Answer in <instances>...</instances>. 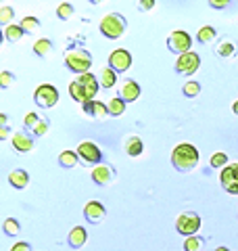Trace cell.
<instances>
[{"label":"cell","instance_id":"1","mask_svg":"<svg viewBox=\"0 0 238 251\" xmlns=\"http://www.w3.org/2000/svg\"><path fill=\"white\" fill-rule=\"evenodd\" d=\"M171 163H173V168H176L178 172H190L198 163L196 147L190 145V143L178 145L176 149H173V153H171Z\"/></svg>","mask_w":238,"mask_h":251},{"label":"cell","instance_id":"2","mask_svg":"<svg viewBox=\"0 0 238 251\" xmlns=\"http://www.w3.org/2000/svg\"><path fill=\"white\" fill-rule=\"evenodd\" d=\"M65 67L69 69V72L73 74H90V67H92V57L88 50L79 49V46H75V49H69L65 52Z\"/></svg>","mask_w":238,"mask_h":251},{"label":"cell","instance_id":"3","mask_svg":"<svg viewBox=\"0 0 238 251\" xmlns=\"http://www.w3.org/2000/svg\"><path fill=\"white\" fill-rule=\"evenodd\" d=\"M125 25H128V23H125L123 15H119V13H109L107 17H102L98 29H100L102 36L109 38V40H117V38L123 36Z\"/></svg>","mask_w":238,"mask_h":251},{"label":"cell","instance_id":"4","mask_svg":"<svg viewBox=\"0 0 238 251\" xmlns=\"http://www.w3.org/2000/svg\"><path fill=\"white\" fill-rule=\"evenodd\" d=\"M201 228V216L196 211H184L176 220V230L184 237H194V232Z\"/></svg>","mask_w":238,"mask_h":251},{"label":"cell","instance_id":"5","mask_svg":"<svg viewBox=\"0 0 238 251\" xmlns=\"http://www.w3.org/2000/svg\"><path fill=\"white\" fill-rule=\"evenodd\" d=\"M34 100H36L38 107L52 109L54 105L59 103V90L54 88V86H50V84H42V86H38V88H36Z\"/></svg>","mask_w":238,"mask_h":251},{"label":"cell","instance_id":"6","mask_svg":"<svg viewBox=\"0 0 238 251\" xmlns=\"http://www.w3.org/2000/svg\"><path fill=\"white\" fill-rule=\"evenodd\" d=\"M190 46H192V36L188 34V31H182V29H178V31H173V34L167 38V49L171 50V52H176V54H186V52H190Z\"/></svg>","mask_w":238,"mask_h":251},{"label":"cell","instance_id":"7","mask_svg":"<svg viewBox=\"0 0 238 251\" xmlns=\"http://www.w3.org/2000/svg\"><path fill=\"white\" fill-rule=\"evenodd\" d=\"M77 157L84 166H92V163H98L100 166L102 151L94 143H90V140H84V143H79V147H77Z\"/></svg>","mask_w":238,"mask_h":251},{"label":"cell","instance_id":"8","mask_svg":"<svg viewBox=\"0 0 238 251\" xmlns=\"http://www.w3.org/2000/svg\"><path fill=\"white\" fill-rule=\"evenodd\" d=\"M219 182L228 195H238V163H230L221 170Z\"/></svg>","mask_w":238,"mask_h":251},{"label":"cell","instance_id":"9","mask_svg":"<svg viewBox=\"0 0 238 251\" xmlns=\"http://www.w3.org/2000/svg\"><path fill=\"white\" fill-rule=\"evenodd\" d=\"M198 67H201V57L192 50L182 54V57L176 61V72L180 75H192V74H196Z\"/></svg>","mask_w":238,"mask_h":251},{"label":"cell","instance_id":"10","mask_svg":"<svg viewBox=\"0 0 238 251\" xmlns=\"http://www.w3.org/2000/svg\"><path fill=\"white\" fill-rule=\"evenodd\" d=\"M109 67L113 69L115 74H123L132 67V54L125 49H117L109 54Z\"/></svg>","mask_w":238,"mask_h":251},{"label":"cell","instance_id":"11","mask_svg":"<svg viewBox=\"0 0 238 251\" xmlns=\"http://www.w3.org/2000/svg\"><path fill=\"white\" fill-rule=\"evenodd\" d=\"M84 216L90 224H100L107 216V207L102 205L100 201H88L86 207H84Z\"/></svg>","mask_w":238,"mask_h":251},{"label":"cell","instance_id":"12","mask_svg":"<svg viewBox=\"0 0 238 251\" xmlns=\"http://www.w3.org/2000/svg\"><path fill=\"white\" fill-rule=\"evenodd\" d=\"M115 170L111 168V166H107V163H100V166H96L92 170V180L96 182L98 186H107V184H111L115 180Z\"/></svg>","mask_w":238,"mask_h":251},{"label":"cell","instance_id":"13","mask_svg":"<svg viewBox=\"0 0 238 251\" xmlns=\"http://www.w3.org/2000/svg\"><path fill=\"white\" fill-rule=\"evenodd\" d=\"M82 109H84L86 115L94 117V120H107V117L111 115V113H109V105L100 103V100H90V103L82 105Z\"/></svg>","mask_w":238,"mask_h":251},{"label":"cell","instance_id":"14","mask_svg":"<svg viewBox=\"0 0 238 251\" xmlns=\"http://www.w3.org/2000/svg\"><path fill=\"white\" fill-rule=\"evenodd\" d=\"M77 82L82 84V88L86 90V97H88V100H94V97H96V92H98V77L94 75V74H84V75H79L77 77Z\"/></svg>","mask_w":238,"mask_h":251},{"label":"cell","instance_id":"15","mask_svg":"<svg viewBox=\"0 0 238 251\" xmlns=\"http://www.w3.org/2000/svg\"><path fill=\"white\" fill-rule=\"evenodd\" d=\"M13 149L17 153H29L34 149V138L27 132H15L13 134Z\"/></svg>","mask_w":238,"mask_h":251},{"label":"cell","instance_id":"16","mask_svg":"<svg viewBox=\"0 0 238 251\" xmlns=\"http://www.w3.org/2000/svg\"><path fill=\"white\" fill-rule=\"evenodd\" d=\"M69 247H73V249H79V247H84L86 245V241H88V232H86L84 226H73L69 232Z\"/></svg>","mask_w":238,"mask_h":251},{"label":"cell","instance_id":"17","mask_svg":"<svg viewBox=\"0 0 238 251\" xmlns=\"http://www.w3.org/2000/svg\"><path fill=\"white\" fill-rule=\"evenodd\" d=\"M125 103H134L138 97H140V86L134 82V80H128V82H123L121 86V94H119Z\"/></svg>","mask_w":238,"mask_h":251},{"label":"cell","instance_id":"18","mask_svg":"<svg viewBox=\"0 0 238 251\" xmlns=\"http://www.w3.org/2000/svg\"><path fill=\"white\" fill-rule=\"evenodd\" d=\"M9 182L15 188H25L29 184V176H27L25 170H13L9 174Z\"/></svg>","mask_w":238,"mask_h":251},{"label":"cell","instance_id":"19","mask_svg":"<svg viewBox=\"0 0 238 251\" xmlns=\"http://www.w3.org/2000/svg\"><path fill=\"white\" fill-rule=\"evenodd\" d=\"M50 52H52V40H48V38H40V40L34 44V54L36 57L46 59Z\"/></svg>","mask_w":238,"mask_h":251},{"label":"cell","instance_id":"20","mask_svg":"<svg viewBox=\"0 0 238 251\" xmlns=\"http://www.w3.org/2000/svg\"><path fill=\"white\" fill-rule=\"evenodd\" d=\"M100 77H98V84H100V88H113V86L117 84V74L113 72L111 67H107V69H102V72L98 74Z\"/></svg>","mask_w":238,"mask_h":251},{"label":"cell","instance_id":"21","mask_svg":"<svg viewBox=\"0 0 238 251\" xmlns=\"http://www.w3.org/2000/svg\"><path fill=\"white\" fill-rule=\"evenodd\" d=\"M142 151H144V145H142L140 136L128 138V143H125V153H128L130 157H138V155H142Z\"/></svg>","mask_w":238,"mask_h":251},{"label":"cell","instance_id":"22","mask_svg":"<svg viewBox=\"0 0 238 251\" xmlns=\"http://www.w3.org/2000/svg\"><path fill=\"white\" fill-rule=\"evenodd\" d=\"M69 92H71V99H73V100H77V103H82V105L90 103V100H88V97H86V90L82 88V84H79L77 80H73V82L69 84Z\"/></svg>","mask_w":238,"mask_h":251},{"label":"cell","instance_id":"23","mask_svg":"<svg viewBox=\"0 0 238 251\" xmlns=\"http://www.w3.org/2000/svg\"><path fill=\"white\" fill-rule=\"evenodd\" d=\"M215 36H217V29L213 27V25H205L198 29V34H196V40L201 42V44H209L215 40Z\"/></svg>","mask_w":238,"mask_h":251},{"label":"cell","instance_id":"24","mask_svg":"<svg viewBox=\"0 0 238 251\" xmlns=\"http://www.w3.org/2000/svg\"><path fill=\"white\" fill-rule=\"evenodd\" d=\"M59 163H61V168H73L79 163V157H77V151H63L59 155Z\"/></svg>","mask_w":238,"mask_h":251},{"label":"cell","instance_id":"25","mask_svg":"<svg viewBox=\"0 0 238 251\" xmlns=\"http://www.w3.org/2000/svg\"><path fill=\"white\" fill-rule=\"evenodd\" d=\"M23 36H25V29H23L21 25H9V27H4V38L9 42H19Z\"/></svg>","mask_w":238,"mask_h":251},{"label":"cell","instance_id":"26","mask_svg":"<svg viewBox=\"0 0 238 251\" xmlns=\"http://www.w3.org/2000/svg\"><path fill=\"white\" fill-rule=\"evenodd\" d=\"M21 230V224L17 218H6L4 220V234H9V237H17Z\"/></svg>","mask_w":238,"mask_h":251},{"label":"cell","instance_id":"27","mask_svg":"<svg viewBox=\"0 0 238 251\" xmlns=\"http://www.w3.org/2000/svg\"><path fill=\"white\" fill-rule=\"evenodd\" d=\"M125 111V100L121 97H115V99H111V103H109V113L111 115H123Z\"/></svg>","mask_w":238,"mask_h":251},{"label":"cell","instance_id":"28","mask_svg":"<svg viewBox=\"0 0 238 251\" xmlns=\"http://www.w3.org/2000/svg\"><path fill=\"white\" fill-rule=\"evenodd\" d=\"M215 54L221 59H228V57H232L234 54V44L232 42H221L215 46Z\"/></svg>","mask_w":238,"mask_h":251},{"label":"cell","instance_id":"29","mask_svg":"<svg viewBox=\"0 0 238 251\" xmlns=\"http://www.w3.org/2000/svg\"><path fill=\"white\" fill-rule=\"evenodd\" d=\"M73 11H75V9H73V4H71V2H61L59 9H57V17L63 19V21H67V19H71Z\"/></svg>","mask_w":238,"mask_h":251},{"label":"cell","instance_id":"30","mask_svg":"<svg viewBox=\"0 0 238 251\" xmlns=\"http://www.w3.org/2000/svg\"><path fill=\"white\" fill-rule=\"evenodd\" d=\"M198 92H201V84H198V82H186L184 88H182V94L188 97V99H194Z\"/></svg>","mask_w":238,"mask_h":251},{"label":"cell","instance_id":"31","mask_svg":"<svg viewBox=\"0 0 238 251\" xmlns=\"http://www.w3.org/2000/svg\"><path fill=\"white\" fill-rule=\"evenodd\" d=\"M13 17H15V11L11 9V6H2V9H0V25L9 27Z\"/></svg>","mask_w":238,"mask_h":251},{"label":"cell","instance_id":"32","mask_svg":"<svg viewBox=\"0 0 238 251\" xmlns=\"http://www.w3.org/2000/svg\"><path fill=\"white\" fill-rule=\"evenodd\" d=\"M203 249V239L198 237H188L184 241V251H201Z\"/></svg>","mask_w":238,"mask_h":251},{"label":"cell","instance_id":"33","mask_svg":"<svg viewBox=\"0 0 238 251\" xmlns=\"http://www.w3.org/2000/svg\"><path fill=\"white\" fill-rule=\"evenodd\" d=\"M19 25H21L23 29H25V34H29V31H34V29H38V27H40V21H38L36 17H23Z\"/></svg>","mask_w":238,"mask_h":251},{"label":"cell","instance_id":"34","mask_svg":"<svg viewBox=\"0 0 238 251\" xmlns=\"http://www.w3.org/2000/svg\"><path fill=\"white\" fill-rule=\"evenodd\" d=\"M226 166H228L226 153H213L211 155V168H226Z\"/></svg>","mask_w":238,"mask_h":251},{"label":"cell","instance_id":"35","mask_svg":"<svg viewBox=\"0 0 238 251\" xmlns=\"http://www.w3.org/2000/svg\"><path fill=\"white\" fill-rule=\"evenodd\" d=\"M40 120H42V117L36 115V113H27V115H25V120H23V126H25V132H27V134H29V132L36 128Z\"/></svg>","mask_w":238,"mask_h":251},{"label":"cell","instance_id":"36","mask_svg":"<svg viewBox=\"0 0 238 251\" xmlns=\"http://www.w3.org/2000/svg\"><path fill=\"white\" fill-rule=\"evenodd\" d=\"M48 128H50L48 120H40V122H38V126H36V128L31 130V134H34V136H44L46 132H48Z\"/></svg>","mask_w":238,"mask_h":251},{"label":"cell","instance_id":"37","mask_svg":"<svg viewBox=\"0 0 238 251\" xmlns=\"http://www.w3.org/2000/svg\"><path fill=\"white\" fill-rule=\"evenodd\" d=\"M13 82H15V75L11 72H2V74H0V86H2V88H9Z\"/></svg>","mask_w":238,"mask_h":251},{"label":"cell","instance_id":"38","mask_svg":"<svg viewBox=\"0 0 238 251\" xmlns=\"http://www.w3.org/2000/svg\"><path fill=\"white\" fill-rule=\"evenodd\" d=\"M11 251H31V245L27 241H21V243H15Z\"/></svg>","mask_w":238,"mask_h":251},{"label":"cell","instance_id":"39","mask_svg":"<svg viewBox=\"0 0 238 251\" xmlns=\"http://www.w3.org/2000/svg\"><path fill=\"white\" fill-rule=\"evenodd\" d=\"M138 6H140L142 11H150V9H153V6H155V0H140Z\"/></svg>","mask_w":238,"mask_h":251},{"label":"cell","instance_id":"40","mask_svg":"<svg viewBox=\"0 0 238 251\" xmlns=\"http://www.w3.org/2000/svg\"><path fill=\"white\" fill-rule=\"evenodd\" d=\"M209 4L213 6V9H226V6H228L230 2H228V0H211Z\"/></svg>","mask_w":238,"mask_h":251},{"label":"cell","instance_id":"41","mask_svg":"<svg viewBox=\"0 0 238 251\" xmlns=\"http://www.w3.org/2000/svg\"><path fill=\"white\" fill-rule=\"evenodd\" d=\"M6 124H9V117H6V115L2 113V115H0V128H9Z\"/></svg>","mask_w":238,"mask_h":251},{"label":"cell","instance_id":"42","mask_svg":"<svg viewBox=\"0 0 238 251\" xmlns=\"http://www.w3.org/2000/svg\"><path fill=\"white\" fill-rule=\"evenodd\" d=\"M0 138H9V128H0Z\"/></svg>","mask_w":238,"mask_h":251},{"label":"cell","instance_id":"43","mask_svg":"<svg viewBox=\"0 0 238 251\" xmlns=\"http://www.w3.org/2000/svg\"><path fill=\"white\" fill-rule=\"evenodd\" d=\"M232 111H234V115H238V100H234V103H232Z\"/></svg>","mask_w":238,"mask_h":251},{"label":"cell","instance_id":"44","mask_svg":"<svg viewBox=\"0 0 238 251\" xmlns=\"http://www.w3.org/2000/svg\"><path fill=\"white\" fill-rule=\"evenodd\" d=\"M215 251H230V249H228V247H217Z\"/></svg>","mask_w":238,"mask_h":251}]
</instances>
